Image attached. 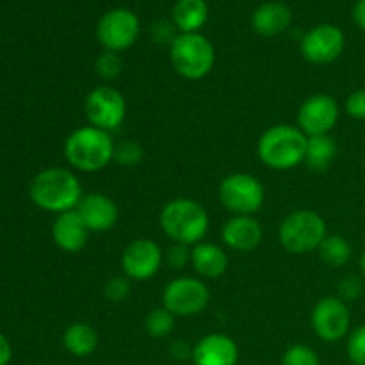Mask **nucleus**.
I'll use <instances>...</instances> for the list:
<instances>
[{"instance_id":"obj_22","label":"nucleus","mask_w":365,"mask_h":365,"mask_svg":"<svg viewBox=\"0 0 365 365\" xmlns=\"http://www.w3.org/2000/svg\"><path fill=\"white\" fill-rule=\"evenodd\" d=\"M209 20V6L205 0H177L171 13V21L178 34H192Z\"/></svg>"},{"instance_id":"obj_38","label":"nucleus","mask_w":365,"mask_h":365,"mask_svg":"<svg viewBox=\"0 0 365 365\" xmlns=\"http://www.w3.org/2000/svg\"><path fill=\"white\" fill-rule=\"evenodd\" d=\"M359 266H360V271H362V273H364V277H365V250H364V252H362V255H360Z\"/></svg>"},{"instance_id":"obj_15","label":"nucleus","mask_w":365,"mask_h":365,"mask_svg":"<svg viewBox=\"0 0 365 365\" xmlns=\"http://www.w3.org/2000/svg\"><path fill=\"white\" fill-rule=\"evenodd\" d=\"M77 212L93 234H106L113 230L120 217L116 202L103 192H88L82 196Z\"/></svg>"},{"instance_id":"obj_32","label":"nucleus","mask_w":365,"mask_h":365,"mask_svg":"<svg viewBox=\"0 0 365 365\" xmlns=\"http://www.w3.org/2000/svg\"><path fill=\"white\" fill-rule=\"evenodd\" d=\"M164 262L173 267V269L185 267L187 264H191V246L173 242L171 248H168V252L164 253Z\"/></svg>"},{"instance_id":"obj_37","label":"nucleus","mask_w":365,"mask_h":365,"mask_svg":"<svg viewBox=\"0 0 365 365\" xmlns=\"http://www.w3.org/2000/svg\"><path fill=\"white\" fill-rule=\"evenodd\" d=\"M353 21L365 31V0H359L353 7Z\"/></svg>"},{"instance_id":"obj_14","label":"nucleus","mask_w":365,"mask_h":365,"mask_svg":"<svg viewBox=\"0 0 365 365\" xmlns=\"http://www.w3.org/2000/svg\"><path fill=\"white\" fill-rule=\"evenodd\" d=\"M163 264V248L152 239H135L121 253V271L128 280H150L159 273Z\"/></svg>"},{"instance_id":"obj_8","label":"nucleus","mask_w":365,"mask_h":365,"mask_svg":"<svg viewBox=\"0 0 365 365\" xmlns=\"http://www.w3.org/2000/svg\"><path fill=\"white\" fill-rule=\"evenodd\" d=\"M84 114L91 127L114 132L127 118V100L114 86H98L86 96Z\"/></svg>"},{"instance_id":"obj_18","label":"nucleus","mask_w":365,"mask_h":365,"mask_svg":"<svg viewBox=\"0 0 365 365\" xmlns=\"http://www.w3.org/2000/svg\"><path fill=\"white\" fill-rule=\"evenodd\" d=\"M88 227L82 217L78 216L77 209L68 212L57 214L52 223V239L59 250L66 253H78L86 248L89 241Z\"/></svg>"},{"instance_id":"obj_34","label":"nucleus","mask_w":365,"mask_h":365,"mask_svg":"<svg viewBox=\"0 0 365 365\" xmlns=\"http://www.w3.org/2000/svg\"><path fill=\"white\" fill-rule=\"evenodd\" d=\"M344 110L353 120L365 121V88L349 93L344 102Z\"/></svg>"},{"instance_id":"obj_6","label":"nucleus","mask_w":365,"mask_h":365,"mask_svg":"<svg viewBox=\"0 0 365 365\" xmlns=\"http://www.w3.org/2000/svg\"><path fill=\"white\" fill-rule=\"evenodd\" d=\"M170 59L185 81H202L216 64V50L209 38L200 32L178 34L170 46Z\"/></svg>"},{"instance_id":"obj_1","label":"nucleus","mask_w":365,"mask_h":365,"mask_svg":"<svg viewBox=\"0 0 365 365\" xmlns=\"http://www.w3.org/2000/svg\"><path fill=\"white\" fill-rule=\"evenodd\" d=\"M29 196L38 209L57 216L77 209L84 191L73 171L53 166L34 175L29 185Z\"/></svg>"},{"instance_id":"obj_10","label":"nucleus","mask_w":365,"mask_h":365,"mask_svg":"<svg viewBox=\"0 0 365 365\" xmlns=\"http://www.w3.org/2000/svg\"><path fill=\"white\" fill-rule=\"evenodd\" d=\"M141 32V21L134 11L127 7H116L103 14L96 24V39L103 50L125 52L138 41Z\"/></svg>"},{"instance_id":"obj_27","label":"nucleus","mask_w":365,"mask_h":365,"mask_svg":"<svg viewBox=\"0 0 365 365\" xmlns=\"http://www.w3.org/2000/svg\"><path fill=\"white\" fill-rule=\"evenodd\" d=\"M95 71L102 81L113 82L123 73V59L118 52L103 50L95 59Z\"/></svg>"},{"instance_id":"obj_30","label":"nucleus","mask_w":365,"mask_h":365,"mask_svg":"<svg viewBox=\"0 0 365 365\" xmlns=\"http://www.w3.org/2000/svg\"><path fill=\"white\" fill-rule=\"evenodd\" d=\"M364 294V280L359 274H346L337 284V298L344 303L359 302Z\"/></svg>"},{"instance_id":"obj_35","label":"nucleus","mask_w":365,"mask_h":365,"mask_svg":"<svg viewBox=\"0 0 365 365\" xmlns=\"http://www.w3.org/2000/svg\"><path fill=\"white\" fill-rule=\"evenodd\" d=\"M170 353H171V356H173V359L185 360V359H191V356H192V348H189V344H185V342L177 341V342H173V344H171Z\"/></svg>"},{"instance_id":"obj_29","label":"nucleus","mask_w":365,"mask_h":365,"mask_svg":"<svg viewBox=\"0 0 365 365\" xmlns=\"http://www.w3.org/2000/svg\"><path fill=\"white\" fill-rule=\"evenodd\" d=\"M132 280H128L125 274L121 277H113L106 282L103 285V296L109 299L110 303H123L130 298L132 292Z\"/></svg>"},{"instance_id":"obj_5","label":"nucleus","mask_w":365,"mask_h":365,"mask_svg":"<svg viewBox=\"0 0 365 365\" xmlns=\"http://www.w3.org/2000/svg\"><path fill=\"white\" fill-rule=\"evenodd\" d=\"M327 235V221L312 209L292 210L282 220L278 227V241L282 248L292 255H307V253L317 252Z\"/></svg>"},{"instance_id":"obj_33","label":"nucleus","mask_w":365,"mask_h":365,"mask_svg":"<svg viewBox=\"0 0 365 365\" xmlns=\"http://www.w3.org/2000/svg\"><path fill=\"white\" fill-rule=\"evenodd\" d=\"M177 27H175L173 21L168 20H159L152 25L150 29V34H152V39L157 43V45H170L177 38Z\"/></svg>"},{"instance_id":"obj_2","label":"nucleus","mask_w":365,"mask_h":365,"mask_svg":"<svg viewBox=\"0 0 365 365\" xmlns=\"http://www.w3.org/2000/svg\"><path fill=\"white\" fill-rule=\"evenodd\" d=\"M114 145L110 132L86 125L64 139L63 153L66 163L82 173H98L114 163Z\"/></svg>"},{"instance_id":"obj_23","label":"nucleus","mask_w":365,"mask_h":365,"mask_svg":"<svg viewBox=\"0 0 365 365\" xmlns=\"http://www.w3.org/2000/svg\"><path fill=\"white\" fill-rule=\"evenodd\" d=\"M337 152L339 146L334 135H314V138H309V143H307L305 163L303 164L312 173H324L334 164Z\"/></svg>"},{"instance_id":"obj_16","label":"nucleus","mask_w":365,"mask_h":365,"mask_svg":"<svg viewBox=\"0 0 365 365\" xmlns=\"http://www.w3.org/2000/svg\"><path fill=\"white\" fill-rule=\"evenodd\" d=\"M262 237V225L255 216H230L221 225V241L232 252H253L260 246Z\"/></svg>"},{"instance_id":"obj_26","label":"nucleus","mask_w":365,"mask_h":365,"mask_svg":"<svg viewBox=\"0 0 365 365\" xmlns=\"http://www.w3.org/2000/svg\"><path fill=\"white\" fill-rule=\"evenodd\" d=\"M145 157V148L134 139H121L114 145V163L121 168H135Z\"/></svg>"},{"instance_id":"obj_19","label":"nucleus","mask_w":365,"mask_h":365,"mask_svg":"<svg viewBox=\"0 0 365 365\" xmlns=\"http://www.w3.org/2000/svg\"><path fill=\"white\" fill-rule=\"evenodd\" d=\"M291 21L292 13L284 2H264L252 14V29L262 38L284 34Z\"/></svg>"},{"instance_id":"obj_20","label":"nucleus","mask_w":365,"mask_h":365,"mask_svg":"<svg viewBox=\"0 0 365 365\" xmlns=\"http://www.w3.org/2000/svg\"><path fill=\"white\" fill-rule=\"evenodd\" d=\"M228 264L227 252L220 245L202 241L191 248V266L198 277L216 280L227 273Z\"/></svg>"},{"instance_id":"obj_24","label":"nucleus","mask_w":365,"mask_h":365,"mask_svg":"<svg viewBox=\"0 0 365 365\" xmlns=\"http://www.w3.org/2000/svg\"><path fill=\"white\" fill-rule=\"evenodd\" d=\"M319 253V259L323 260L327 266L330 267H342L351 260L353 248L349 245V241L342 235L337 234H328L327 239L321 242V246L317 248Z\"/></svg>"},{"instance_id":"obj_9","label":"nucleus","mask_w":365,"mask_h":365,"mask_svg":"<svg viewBox=\"0 0 365 365\" xmlns=\"http://www.w3.org/2000/svg\"><path fill=\"white\" fill-rule=\"evenodd\" d=\"M210 303V291L202 278L178 277L163 291V307L175 317H195Z\"/></svg>"},{"instance_id":"obj_21","label":"nucleus","mask_w":365,"mask_h":365,"mask_svg":"<svg viewBox=\"0 0 365 365\" xmlns=\"http://www.w3.org/2000/svg\"><path fill=\"white\" fill-rule=\"evenodd\" d=\"M98 331L84 321H75L63 334V346L75 359H86L98 349Z\"/></svg>"},{"instance_id":"obj_4","label":"nucleus","mask_w":365,"mask_h":365,"mask_svg":"<svg viewBox=\"0 0 365 365\" xmlns=\"http://www.w3.org/2000/svg\"><path fill=\"white\" fill-rule=\"evenodd\" d=\"M160 230L170 241L195 246L209 234V212L192 198H173L160 209Z\"/></svg>"},{"instance_id":"obj_12","label":"nucleus","mask_w":365,"mask_h":365,"mask_svg":"<svg viewBox=\"0 0 365 365\" xmlns=\"http://www.w3.org/2000/svg\"><path fill=\"white\" fill-rule=\"evenodd\" d=\"M310 324H312L314 334L321 341H341L349 334V327H351V312H349L348 303H344L337 296L319 299L310 314Z\"/></svg>"},{"instance_id":"obj_25","label":"nucleus","mask_w":365,"mask_h":365,"mask_svg":"<svg viewBox=\"0 0 365 365\" xmlns=\"http://www.w3.org/2000/svg\"><path fill=\"white\" fill-rule=\"evenodd\" d=\"M177 317L164 307L150 310L145 319V330L152 339H166L173 334Z\"/></svg>"},{"instance_id":"obj_13","label":"nucleus","mask_w":365,"mask_h":365,"mask_svg":"<svg viewBox=\"0 0 365 365\" xmlns=\"http://www.w3.org/2000/svg\"><path fill=\"white\" fill-rule=\"evenodd\" d=\"M346 46V36L341 27L334 24H321L310 29L302 38L299 48L309 63L323 66L331 64L342 56Z\"/></svg>"},{"instance_id":"obj_3","label":"nucleus","mask_w":365,"mask_h":365,"mask_svg":"<svg viewBox=\"0 0 365 365\" xmlns=\"http://www.w3.org/2000/svg\"><path fill=\"white\" fill-rule=\"evenodd\" d=\"M309 138L298 125H273L257 141V155L260 163L274 171H291L305 163Z\"/></svg>"},{"instance_id":"obj_31","label":"nucleus","mask_w":365,"mask_h":365,"mask_svg":"<svg viewBox=\"0 0 365 365\" xmlns=\"http://www.w3.org/2000/svg\"><path fill=\"white\" fill-rule=\"evenodd\" d=\"M346 351L353 365H365V324L356 327L349 334Z\"/></svg>"},{"instance_id":"obj_7","label":"nucleus","mask_w":365,"mask_h":365,"mask_svg":"<svg viewBox=\"0 0 365 365\" xmlns=\"http://www.w3.org/2000/svg\"><path fill=\"white\" fill-rule=\"evenodd\" d=\"M217 198L232 216H255L266 202V189L253 175L232 173L221 180Z\"/></svg>"},{"instance_id":"obj_17","label":"nucleus","mask_w":365,"mask_h":365,"mask_svg":"<svg viewBox=\"0 0 365 365\" xmlns=\"http://www.w3.org/2000/svg\"><path fill=\"white\" fill-rule=\"evenodd\" d=\"M195 365H237L239 346L225 334H209L192 346Z\"/></svg>"},{"instance_id":"obj_11","label":"nucleus","mask_w":365,"mask_h":365,"mask_svg":"<svg viewBox=\"0 0 365 365\" xmlns=\"http://www.w3.org/2000/svg\"><path fill=\"white\" fill-rule=\"evenodd\" d=\"M341 118V107L339 102L328 93H316L305 98V102L299 106L298 110V128L307 135H327L337 125Z\"/></svg>"},{"instance_id":"obj_28","label":"nucleus","mask_w":365,"mask_h":365,"mask_svg":"<svg viewBox=\"0 0 365 365\" xmlns=\"http://www.w3.org/2000/svg\"><path fill=\"white\" fill-rule=\"evenodd\" d=\"M282 365H321L319 356L312 348L305 344H294L285 349Z\"/></svg>"},{"instance_id":"obj_36","label":"nucleus","mask_w":365,"mask_h":365,"mask_svg":"<svg viewBox=\"0 0 365 365\" xmlns=\"http://www.w3.org/2000/svg\"><path fill=\"white\" fill-rule=\"evenodd\" d=\"M11 359H13V346L6 335L0 334V365H9Z\"/></svg>"}]
</instances>
